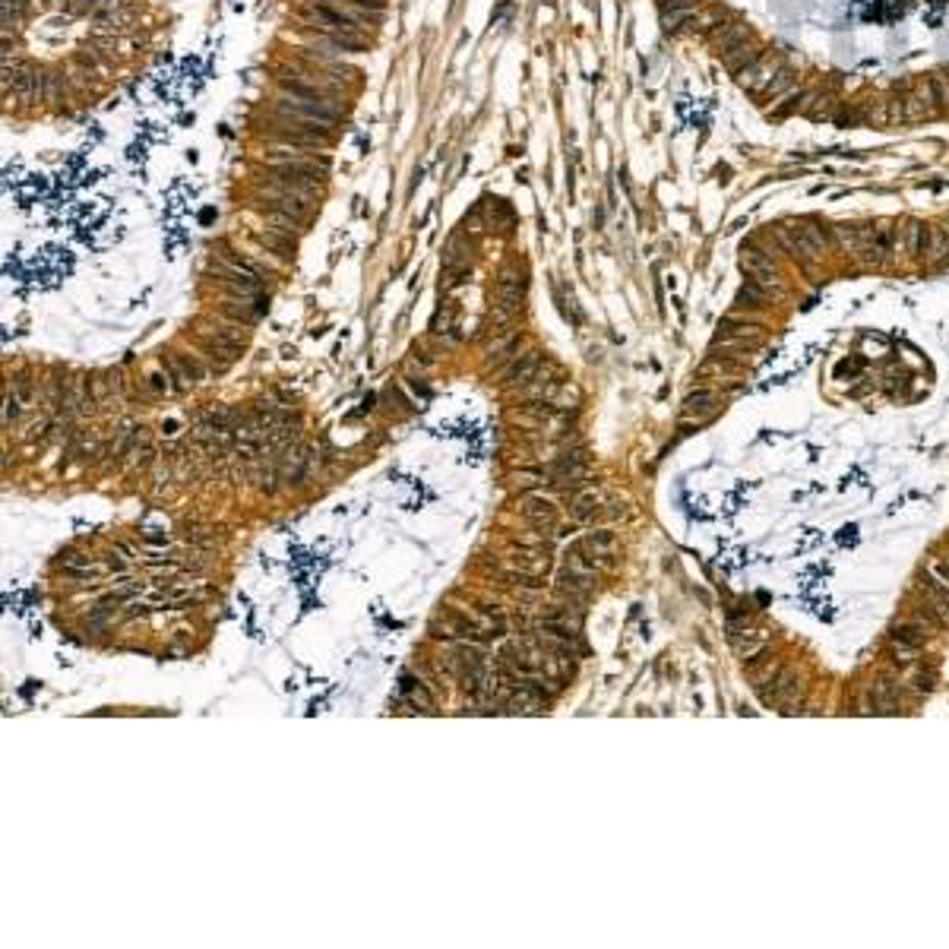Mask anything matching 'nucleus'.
I'll use <instances>...</instances> for the list:
<instances>
[{
    "instance_id": "nucleus-1",
    "label": "nucleus",
    "mask_w": 949,
    "mask_h": 949,
    "mask_svg": "<svg viewBox=\"0 0 949 949\" xmlns=\"http://www.w3.org/2000/svg\"><path fill=\"white\" fill-rule=\"evenodd\" d=\"M13 86V95L22 105H32L38 98H45V73L29 61H3V89Z\"/></svg>"
},
{
    "instance_id": "nucleus-2",
    "label": "nucleus",
    "mask_w": 949,
    "mask_h": 949,
    "mask_svg": "<svg viewBox=\"0 0 949 949\" xmlns=\"http://www.w3.org/2000/svg\"><path fill=\"white\" fill-rule=\"evenodd\" d=\"M741 266L743 272L750 275V282H757L759 288H766L772 298H785V282H782V272L776 269V263L757 247H743L741 250Z\"/></svg>"
},
{
    "instance_id": "nucleus-3",
    "label": "nucleus",
    "mask_w": 949,
    "mask_h": 949,
    "mask_svg": "<svg viewBox=\"0 0 949 949\" xmlns=\"http://www.w3.org/2000/svg\"><path fill=\"white\" fill-rule=\"evenodd\" d=\"M525 285H529V279H525V269L519 266V263L503 266L500 272H497V307H500L503 314L516 316L519 310H523V301H525Z\"/></svg>"
},
{
    "instance_id": "nucleus-4",
    "label": "nucleus",
    "mask_w": 949,
    "mask_h": 949,
    "mask_svg": "<svg viewBox=\"0 0 949 949\" xmlns=\"http://www.w3.org/2000/svg\"><path fill=\"white\" fill-rule=\"evenodd\" d=\"M902 114H905V124H921V121H934V117H940L934 86H930V76H927V79H918L915 86H908V89L902 92Z\"/></svg>"
},
{
    "instance_id": "nucleus-5",
    "label": "nucleus",
    "mask_w": 949,
    "mask_h": 949,
    "mask_svg": "<svg viewBox=\"0 0 949 949\" xmlns=\"http://www.w3.org/2000/svg\"><path fill=\"white\" fill-rule=\"evenodd\" d=\"M272 111L279 117H298V121H314V124H336L339 121V108L332 105H320V102H301V98H291V95H279L272 102Z\"/></svg>"
},
{
    "instance_id": "nucleus-6",
    "label": "nucleus",
    "mask_w": 949,
    "mask_h": 949,
    "mask_svg": "<svg viewBox=\"0 0 949 949\" xmlns=\"http://www.w3.org/2000/svg\"><path fill=\"white\" fill-rule=\"evenodd\" d=\"M548 548H538V544H519V548H509L503 554V570L507 573H519V576H541L548 570Z\"/></svg>"
},
{
    "instance_id": "nucleus-7",
    "label": "nucleus",
    "mask_w": 949,
    "mask_h": 949,
    "mask_svg": "<svg viewBox=\"0 0 949 949\" xmlns=\"http://www.w3.org/2000/svg\"><path fill=\"white\" fill-rule=\"evenodd\" d=\"M304 16L314 22V29L326 32L330 38H336V35H358V22L351 20V16H345L342 10L326 7V3H307Z\"/></svg>"
},
{
    "instance_id": "nucleus-8",
    "label": "nucleus",
    "mask_w": 949,
    "mask_h": 949,
    "mask_svg": "<svg viewBox=\"0 0 949 949\" xmlns=\"http://www.w3.org/2000/svg\"><path fill=\"white\" fill-rule=\"evenodd\" d=\"M782 67L785 63L778 54H759L757 61L747 63V67L737 73V86L747 89V92H759V95H763V89L772 83V76H776Z\"/></svg>"
},
{
    "instance_id": "nucleus-9",
    "label": "nucleus",
    "mask_w": 949,
    "mask_h": 949,
    "mask_svg": "<svg viewBox=\"0 0 949 949\" xmlns=\"http://www.w3.org/2000/svg\"><path fill=\"white\" fill-rule=\"evenodd\" d=\"M554 589H557V595L566 601H585L592 595V589H595V573H582V570L566 564L564 570H557V576H554Z\"/></svg>"
},
{
    "instance_id": "nucleus-10",
    "label": "nucleus",
    "mask_w": 949,
    "mask_h": 949,
    "mask_svg": "<svg viewBox=\"0 0 949 949\" xmlns=\"http://www.w3.org/2000/svg\"><path fill=\"white\" fill-rule=\"evenodd\" d=\"M772 231H776L778 244H782V247L788 250V254L794 256V260H798L801 266H810L813 260H819V256H823V254H819V250L810 244V238L804 234V228H801V225H776Z\"/></svg>"
},
{
    "instance_id": "nucleus-11",
    "label": "nucleus",
    "mask_w": 949,
    "mask_h": 949,
    "mask_svg": "<svg viewBox=\"0 0 949 949\" xmlns=\"http://www.w3.org/2000/svg\"><path fill=\"white\" fill-rule=\"evenodd\" d=\"M589 478V462H585L582 449H573V453H564L554 465H550V484H582Z\"/></svg>"
},
{
    "instance_id": "nucleus-12",
    "label": "nucleus",
    "mask_w": 949,
    "mask_h": 949,
    "mask_svg": "<svg viewBox=\"0 0 949 949\" xmlns=\"http://www.w3.org/2000/svg\"><path fill=\"white\" fill-rule=\"evenodd\" d=\"M573 548H576L579 554H582V557L595 566V570H599V566H611L614 535H611V532H589V535H585L582 541H576Z\"/></svg>"
},
{
    "instance_id": "nucleus-13",
    "label": "nucleus",
    "mask_w": 949,
    "mask_h": 949,
    "mask_svg": "<svg viewBox=\"0 0 949 949\" xmlns=\"http://www.w3.org/2000/svg\"><path fill=\"white\" fill-rule=\"evenodd\" d=\"M519 509H523L525 523H532L535 529H554V525H557V503L548 500V497H541V494L523 497Z\"/></svg>"
},
{
    "instance_id": "nucleus-14",
    "label": "nucleus",
    "mask_w": 949,
    "mask_h": 949,
    "mask_svg": "<svg viewBox=\"0 0 949 949\" xmlns=\"http://www.w3.org/2000/svg\"><path fill=\"white\" fill-rule=\"evenodd\" d=\"M165 364H168V373H171V377L178 380L180 389H187V386H196L203 377H206V371L200 367V361L190 358V355H178V351H168V355H165Z\"/></svg>"
},
{
    "instance_id": "nucleus-15",
    "label": "nucleus",
    "mask_w": 949,
    "mask_h": 949,
    "mask_svg": "<svg viewBox=\"0 0 949 949\" xmlns=\"http://www.w3.org/2000/svg\"><path fill=\"white\" fill-rule=\"evenodd\" d=\"M279 86H282V92H285V95H291V98H301V102H320V105H332L330 92H326L323 86H307V83H304V79H301V76H295V73H291V76H279ZM332 108H336V105H332Z\"/></svg>"
},
{
    "instance_id": "nucleus-16",
    "label": "nucleus",
    "mask_w": 949,
    "mask_h": 949,
    "mask_svg": "<svg viewBox=\"0 0 949 949\" xmlns=\"http://www.w3.org/2000/svg\"><path fill=\"white\" fill-rule=\"evenodd\" d=\"M747 35H750L747 22H741V20H722L716 29H712V32H709V42H712V48H716L718 54H722V51H728L731 45L743 42Z\"/></svg>"
},
{
    "instance_id": "nucleus-17",
    "label": "nucleus",
    "mask_w": 949,
    "mask_h": 949,
    "mask_svg": "<svg viewBox=\"0 0 949 949\" xmlns=\"http://www.w3.org/2000/svg\"><path fill=\"white\" fill-rule=\"evenodd\" d=\"M759 54H763V51H759V45H757V42H753V38H750V35H747L743 42L731 45V48H728V51H722V54H718V57H722V63H725V67H728L731 73L737 76L743 67H747V63H753V61H757Z\"/></svg>"
},
{
    "instance_id": "nucleus-18",
    "label": "nucleus",
    "mask_w": 949,
    "mask_h": 949,
    "mask_svg": "<svg viewBox=\"0 0 949 949\" xmlns=\"http://www.w3.org/2000/svg\"><path fill=\"white\" fill-rule=\"evenodd\" d=\"M538 367H541V355H538V351H529V355H523V358H513L509 367L503 371V383L525 386L538 373Z\"/></svg>"
},
{
    "instance_id": "nucleus-19",
    "label": "nucleus",
    "mask_w": 949,
    "mask_h": 949,
    "mask_svg": "<svg viewBox=\"0 0 949 949\" xmlns=\"http://www.w3.org/2000/svg\"><path fill=\"white\" fill-rule=\"evenodd\" d=\"M605 494L601 491H585V494L573 497V519L576 523H595L599 516H605Z\"/></svg>"
},
{
    "instance_id": "nucleus-20",
    "label": "nucleus",
    "mask_w": 949,
    "mask_h": 949,
    "mask_svg": "<svg viewBox=\"0 0 949 949\" xmlns=\"http://www.w3.org/2000/svg\"><path fill=\"white\" fill-rule=\"evenodd\" d=\"M801 690L804 687H801L798 674H794L791 668H785L782 674L776 677V684H772V693H766V700H776V702H782V706H794V702L801 700Z\"/></svg>"
},
{
    "instance_id": "nucleus-21",
    "label": "nucleus",
    "mask_w": 949,
    "mask_h": 949,
    "mask_svg": "<svg viewBox=\"0 0 949 949\" xmlns=\"http://www.w3.org/2000/svg\"><path fill=\"white\" fill-rule=\"evenodd\" d=\"M468 263H472V244L462 234H453L447 241V250H443V269L459 272V269H468Z\"/></svg>"
},
{
    "instance_id": "nucleus-22",
    "label": "nucleus",
    "mask_w": 949,
    "mask_h": 949,
    "mask_svg": "<svg viewBox=\"0 0 949 949\" xmlns=\"http://www.w3.org/2000/svg\"><path fill=\"white\" fill-rule=\"evenodd\" d=\"M307 465H310V453H307V449H304V447L288 449V453L282 456V465H279V474H282V481L301 484V481H304V474H307Z\"/></svg>"
},
{
    "instance_id": "nucleus-23",
    "label": "nucleus",
    "mask_w": 949,
    "mask_h": 949,
    "mask_svg": "<svg viewBox=\"0 0 949 949\" xmlns=\"http://www.w3.org/2000/svg\"><path fill=\"white\" fill-rule=\"evenodd\" d=\"M513 358H519V336H516V332H513V336H507V339H500V342H494V345H488L484 367H488V371H491V367H503V364H509Z\"/></svg>"
},
{
    "instance_id": "nucleus-24",
    "label": "nucleus",
    "mask_w": 949,
    "mask_h": 949,
    "mask_svg": "<svg viewBox=\"0 0 949 949\" xmlns=\"http://www.w3.org/2000/svg\"><path fill=\"white\" fill-rule=\"evenodd\" d=\"M472 630H474V636L491 640V636H503L507 624H503L500 614H494V608H481V611L472 614Z\"/></svg>"
},
{
    "instance_id": "nucleus-25",
    "label": "nucleus",
    "mask_w": 949,
    "mask_h": 949,
    "mask_svg": "<svg viewBox=\"0 0 949 949\" xmlns=\"http://www.w3.org/2000/svg\"><path fill=\"white\" fill-rule=\"evenodd\" d=\"M924 260H927L930 266H940V263L949 260V228H927Z\"/></svg>"
},
{
    "instance_id": "nucleus-26",
    "label": "nucleus",
    "mask_w": 949,
    "mask_h": 949,
    "mask_svg": "<svg viewBox=\"0 0 949 949\" xmlns=\"http://www.w3.org/2000/svg\"><path fill=\"white\" fill-rule=\"evenodd\" d=\"M870 696H874V709L870 712H880V716H893L895 712V684L880 677V681L870 687Z\"/></svg>"
},
{
    "instance_id": "nucleus-27",
    "label": "nucleus",
    "mask_w": 949,
    "mask_h": 949,
    "mask_svg": "<svg viewBox=\"0 0 949 949\" xmlns=\"http://www.w3.org/2000/svg\"><path fill=\"white\" fill-rule=\"evenodd\" d=\"M864 238H867V228H854V225H835L833 228V244L842 247L845 254H858Z\"/></svg>"
},
{
    "instance_id": "nucleus-28",
    "label": "nucleus",
    "mask_w": 949,
    "mask_h": 949,
    "mask_svg": "<svg viewBox=\"0 0 949 949\" xmlns=\"http://www.w3.org/2000/svg\"><path fill=\"white\" fill-rule=\"evenodd\" d=\"M902 234H905V254L921 260L924 247H927V228H924L921 222H908V225L902 228Z\"/></svg>"
},
{
    "instance_id": "nucleus-29",
    "label": "nucleus",
    "mask_w": 949,
    "mask_h": 949,
    "mask_svg": "<svg viewBox=\"0 0 949 949\" xmlns=\"http://www.w3.org/2000/svg\"><path fill=\"white\" fill-rule=\"evenodd\" d=\"M794 76H798V73H794L791 67H782V70H778V73L772 76V83L763 89V98H766V102H778V98H782L785 92L794 89Z\"/></svg>"
},
{
    "instance_id": "nucleus-30",
    "label": "nucleus",
    "mask_w": 949,
    "mask_h": 949,
    "mask_svg": "<svg viewBox=\"0 0 949 949\" xmlns=\"http://www.w3.org/2000/svg\"><path fill=\"white\" fill-rule=\"evenodd\" d=\"M256 241H260L266 250H272L275 256H282V260H291V254H295V241H291V238H285V234L269 231V228L263 234H256Z\"/></svg>"
},
{
    "instance_id": "nucleus-31",
    "label": "nucleus",
    "mask_w": 949,
    "mask_h": 949,
    "mask_svg": "<svg viewBox=\"0 0 949 949\" xmlns=\"http://www.w3.org/2000/svg\"><path fill=\"white\" fill-rule=\"evenodd\" d=\"M769 298H772L769 291L759 288L757 282H747L741 291H737V307H753V310H759V307H766V304H769Z\"/></svg>"
},
{
    "instance_id": "nucleus-32",
    "label": "nucleus",
    "mask_w": 949,
    "mask_h": 949,
    "mask_svg": "<svg viewBox=\"0 0 949 949\" xmlns=\"http://www.w3.org/2000/svg\"><path fill=\"white\" fill-rule=\"evenodd\" d=\"M722 336H737V339L759 342L763 326H759V323H743V320H722Z\"/></svg>"
},
{
    "instance_id": "nucleus-33",
    "label": "nucleus",
    "mask_w": 949,
    "mask_h": 949,
    "mask_svg": "<svg viewBox=\"0 0 949 949\" xmlns=\"http://www.w3.org/2000/svg\"><path fill=\"white\" fill-rule=\"evenodd\" d=\"M716 406V392L712 389H696L684 399V415H696V412H712Z\"/></svg>"
},
{
    "instance_id": "nucleus-34",
    "label": "nucleus",
    "mask_w": 949,
    "mask_h": 949,
    "mask_svg": "<svg viewBox=\"0 0 949 949\" xmlns=\"http://www.w3.org/2000/svg\"><path fill=\"white\" fill-rule=\"evenodd\" d=\"M171 380L174 377L168 371H152V373H146V389H149V396H158V399H162V396H171L174 392Z\"/></svg>"
},
{
    "instance_id": "nucleus-35",
    "label": "nucleus",
    "mask_w": 949,
    "mask_h": 949,
    "mask_svg": "<svg viewBox=\"0 0 949 949\" xmlns=\"http://www.w3.org/2000/svg\"><path fill=\"white\" fill-rule=\"evenodd\" d=\"M266 222H269V231H275V234H285V238H291V241H295L298 225H301V222H298L295 215H288V213H269V215H266Z\"/></svg>"
},
{
    "instance_id": "nucleus-36",
    "label": "nucleus",
    "mask_w": 949,
    "mask_h": 949,
    "mask_svg": "<svg viewBox=\"0 0 949 949\" xmlns=\"http://www.w3.org/2000/svg\"><path fill=\"white\" fill-rule=\"evenodd\" d=\"M431 330H433V336H440V339L449 336V342H456V339H453V330H456V310H453V307L437 310V316H433Z\"/></svg>"
},
{
    "instance_id": "nucleus-37",
    "label": "nucleus",
    "mask_w": 949,
    "mask_h": 949,
    "mask_svg": "<svg viewBox=\"0 0 949 949\" xmlns=\"http://www.w3.org/2000/svg\"><path fill=\"white\" fill-rule=\"evenodd\" d=\"M893 636L899 642H911V646H921V642H927V630H924V624H902L893 630Z\"/></svg>"
},
{
    "instance_id": "nucleus-38",
    "label": "nucleus",
    "mask_w": 949,
    "mask_h": 949,
    "mask_svg": "<svg viewBox=\"0 0 949 949\" xmlns=\"http://www.w3.org/2000/svg\"><path fill=\"white\" fill-rule=\"evenodd\" d=\"M889 658H893V665H899V668L915 665V658H918V646H911V642H899V640H895L893 646H889Z\"/></svg>"
},
{
    "instance_id": "nucleus-39",
    "label": "nucleus",
    "mask_w": 949,
    "mask_h": 949,
    "mask_svg": "<svg viewBox=\"0 0 949 949\" xmlns=\"http://www.w3.org/2000/svg\"><path fill=\"white\" fill-rule=\"evenodd\" d=\"M402 693L412 700V706H421V712H433V700L427 696V690L421 687V684L406 681V684H402Z\"/></svg>"
},
{
    "instance_id": "nucleus-40",
    "label": "nucleus",
    "mask_w": 949,
    "mask_h": 949,
    "mask_svg": "<svg viewBox=\"0 0 949 949\" xmlns=\"http://www.w3.org/2000/svg\"><path fill=\"white\" fill-rule=\"evenodd\" d=\"M930 86H934V95H936V108H940V114H949V76L934 73V76H930Z\"/></svg>"
},
{
    "instance_id": "nucleus-41",
    "label": "nucleus",
    "mask_w": 949,
    "mask_h": 949,
    "mask_svg": "<svg viewBox=\"0 0 949 949\" xmlns=\"http://www.w3.org/2000/svg\"><path fill=\"white\" fill-rule=\"evenodd\" d=\"M801 228H804V234H807V238H810V244L819 250V254H823L826 247H833V234H826L819 225H813V222H804V225H801Z\"/></svg>"
},
{
    "instance_id": "nucleus-42",
    "label": "nucleus",
    "mask_w": 949,
    "mask_h": 949,
    "mask_svg": "<svg viewBox=\"0 0 949 949\" xmlns=\"http://www.w3.org/2000/svg\"><path fill=\"white\" fill-rule=\"evenodd\" d=\"M538 484H544V474L541 472H519L516 474V488L529 491V488H538Z\"/></svg>"
},
{
    "instance_id": "nucleus-43",
    "label": "nucleus",
    "mask_w": 949,
    "mask_h": 949,
    "mask_svg": "<svg viewBox=\"0 0 949 949\" xmlns=\"http://www.w3.org/2000/svg\"><path fill=\"white\" fill-rule=\"evenodd\" d=\"M63 76L57 73H45V102H57V89H61Z\"/></svg>"
},
{
    "instance_id": "nucleus-44",
    "label": "nucleus",
    "mask_w": 949,
    "mask_h": 949,
    "mask_svg": "<svg viewBox=\"0 0 949 949\" xmlns=\"http://www.w3.org/2000/svg\"><path fill=\"white\" fill-rule=\"evenodd\" d=\"M930 576H934V582H940L943 589H949V560H936V564L930 566Z\"/></svg>"
},
{
    "instance_id": "nucleus-45",
    "label": "nucleus",
    "mask_w": 949,
    "mask_h": 949,
    "mask_svg": "<svg viewBox=\"0 0 949 949\" xmlns=\"http://www.w3.org/2000/svg\"><path fill=\"white\" fill-rule=\"evenodd\" d=\"M16 16H20V0H3V29H7V32L16 22Z\"/></svg>"
},
{
    "instance_id": "nucleus-46",
    "label": "nucleus",
    "mask_w": 949,
    "mask_h": 949,
    "mask_svg": "<svg viewBox=\"0 0 949 949\" xmlns=\"http://www.w3.org/2000/svg\"><path fill=\"white\" fill-rule=\"evenodd\" d=\"M348 3H355V7H364V10H383V7H386V0H348Z\"/></svg>"
},
{
    "instance_id": "nucleus-47",
    "label": "nucleus",
    "mask_w": 949,
    "mask_h": 949,
    "mask_svg": "<svg viewBox=\"0 0 949 949\" xmlns=\"http://www.w3.org/2000/svg\"><path fill=\"white\" fill-rule=\"evenodd\" d=\"M915 687L924 690V693H927V690H934V674H918L915 677Z\"/></svg>"
},
{
    "instance_id": "nucleus-48",
    "label": "nucleus",
    "mask_w": 949,
    "mask_h": 949,
    "mask_svg": "<svg viewBox=\"0 0 949 949\" xmlns=\"http://www.w3.org/2000/svg\"><path fill=\"white\" fill-rule=\"evenodd\" d=\"M45 3H51V0H45Z\"/></svg>"
}]
</instances>
